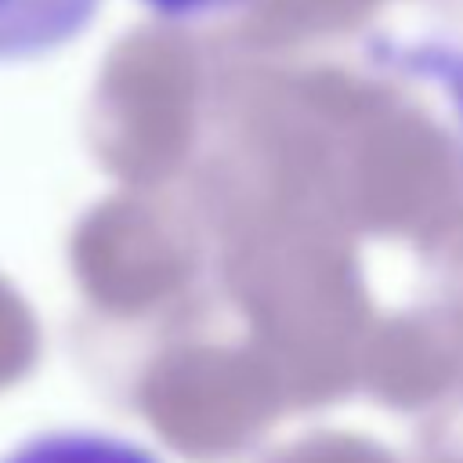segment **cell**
Returning a JSON list of instances; mask_svg holds the SVG:
<instances>
[{
	"label": "cell",
	"instance_id": "cell-1",
	"mask_svg": "<svg viewBox=\"0 0 463 463\" xmlns=\"http://www.w3.org/2000/svg\"><path fill=\"white\" fill-rule=\"evenodd\" d=\"M105 0H0V65L40 61L76 43Z\"/></svg>",
	"mask_w": 463,
	"mask_h": 463
},
{
	"label": "cell",
	"instance_id": "cell-3",
	"mask_svg": "<svg viewBox=\"0 0 463 463\" xmlns=\"http://www.w3.org/2000/svg\"><path fill=\"white\" fill-rule=\"evenodd\" d=\"M148 14L174 22V25H199V22H213L224 14L242 11L253 0H137Z\"/></svg>",
	"mask_w": 463,
	"mask_h": 463
},
{
	"label": "cell",
	"instance_id": "cell-2",
	"mask_svg": "<svg viewBox=\"0 0 463 463\" xmlns=\"http://www.w3.org/2000/svg\"><path fill=\"white\" fill-rule=\"evenodd\" d=\"M0 463H166L137 438L98 427H54L29 434L0 456Z\"/></svg>",
	"mask_w": 463,
	"mask_h": 463
}]
</instances>
